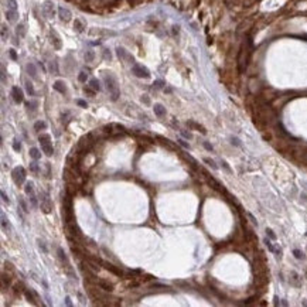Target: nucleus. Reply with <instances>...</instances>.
<instances>
[{"label":"nucleus","instance_id":"48","mask_svg":"<svg viewBox=\"0 0 307 307\" xmlns=\"http://www.w3.org/2000/svg\"><path fill=\"white\" fill-rule=\"evenodd\" d=\"M30 200H31V204H33V207H37V200H36V197H30Z\"/></svg>","mask_w":307,"mask_h":307},{"label":"nucleus","instance_id":"43","mask_svg":"<svg viewBox=\"0 0 307 307\" xmlns=\"http://www.w3.org/2000/svg\"><path fill=\"white\" fill-rule=\"evenodd\" d=\"M103 57H105V60H110V51L109 50H103Z\"/></svg>","mask_w":307,"mask_h":307},{"label":"nucleus","instance_id":"30","mask_svg":"<svg viewBox=\"0 0 307 307\" xmlns=\"http://www.w3.org/2000/svg\"><path fill=\"white\" fill-rule=\"evenodd\" d=\"M1 225L4 229H10V224H9V219H6L4 215H1Z\"/></svg>","mask_w":307,"mask_h":307},{"label":"nucleus","instance_id":"42","mask_svg":"<svg viewBox=\"0 0 307 307\" xmlns=\"http://www.w3.org/2000/svg\"><path fill=\"white\" fill-rule=\"evenodd\" d=\"M7 37V31H6V26H1V38L6 40Z\"/></svg>","mask_w":307,"mask_h":307},{"label":"nucleus","instance_id":"11","mask_svg":"<svg viewBox=\"0 0 307 307\" xmlns=\"http://www.w3.org/2000/svg\"><path fill=\"white\" fill-rule=\"evenodd\" d=\"M105 266V269L106 270H109V272H112L113 275H116V276H122V270H119V269L116 268V266H113L112 263H109V262H101Z\"/></svg>","mask_w":307,"mask_h":307},{"label":"nucleus","instance_id":"37","mask_svg":"<svg viewBox=\"0 0 307 307\" xmlns=\"http://www.w3.org/2000/svg\"><path fill=\"white\" fill-rule=\"evenodd\" d=\"M13 149L16 150V152H20V149H21V144H20V142L17 140V139L13 142Z\"/></svg>","mask_w":307,"mask_h":307},{"label":"nucleus","instance_id":"35","mask_svg":"<svg viewBox=\"0 0 307 307\" xmlns=\"http://www.w3.org/2000/svg\"><path fill=\"white\" fill-rule=\"evenodd\" d=\"M50 68H51V71L54 72V74H58V67H57V62H55V61H51Z\"/></svg>","mask_w":307,"mask_h":307},{"label":"nucleus","instance_id":"26","mask_svg":"<svg viewBox=\"0 0 307 307\" xmlns=\"http://www.w3.org/2000/svg\"><path fill=\"white\" fill-rule=\"evenodd\" d=\"M74 28H75L77 31L82 33V31H83V28H85V27L82 26V23H81V20H75V23H74Z\"/></svg>","mask_w":307,"mask_h":307},{"label":"nucleus","instance_id":"28","mask_svg":"<svg viewBox=\"0 0 307 307\" xmlns=\"http://www.w3.org/2000/svg\"><path fill=\"white\" fill-rule=\"evenodd\" d=\"M7 9L17 10V1L16 0H7Z\"/></svg>","mask_w":307,"mask_h":307},{"label":"nucleus","instance_id":"6","mask_svg":"<svg viewBox=\"0 0 307 307\" xmlns=\"http://www.w3.org/2000/svg\"><path fill=\"white\" fill-rule=\"evenodd\" d=\"M12 96H13V101L16 103H21L24 96H23V91L20 89L19 86H13L12 88Z\"/></svg>","mask_w":307,"mask_h":307},{"label":"nucleus","instance_id":"3","mask_svg":"<svg viewBox=\"0 0 307 307\" xmlns=\"http://www.w3.org/2000/svg\"><path fill=\"white\" fill-rule=\"evenodd\" d=\"M12 177H13V181L17 186H21L26 181V170L23 167H16L12 171Z\"/></svg>","mask_w":307,"mask_h":307},{"label":"nucleus","instance_id":"9","mask_svg":"<svg viewBox=\"0 0 307 307\" xmlns=\"http://www.w3.org/2000/svg\"><path fill=\"white\" fill-rule=\"evenodd\" d=\"M24 294H26V299L30 301L31 304H34V306H37V304H38V303L36 301V300H38V294L36 293V292H33V290H26Z\"/></svg>","mask_w":307,"mask_h":307},{"label":"nucleus","instance_id":"21","mask_svg":"<svg viewBox=\"0 0 307 307\" xmlns=\"http://www.w3.org/2000/svg\"><path fill=\"white\" fill-rule=\"evenodd\" d=\"M30 156H31L34 160H38L40 157H41V153H40L38 149H36V147H31V149H30Z\"/></svg>","mask_w":307,"mask_h":307},{"label":"nucleus","instance_id":"17","mask_svg":"<svg viewBox=\"0 0 307 307\" xmlns=\"http://www.w3.org/2000/svg\"><path fill=\"white\" fill-rule=\"evenodd\" d=\"M51 43L54 44V47L55 48H61V40L58 38V36H57V33L55 31H51Z\"/></svg>","mask_w":307,"mask_h":307},{"label":"nucleus","instance_id":"13","mask_svg":"<svg viewBox=\"0 0 307 307\" xmlns=\"http://www.w3.org/2000/svg\"><path fill=\"white\" fill-rule=\"evenodd\" d=\"M6 17L9 21H12V23H14L16 20H17V17H19V13H17V10H12V9H7L6 12Z\"/></svg>","mask_w":307,"mask_h":307},{"label":"nucleus","instance_id":"27","mask_svg":"<svg viewBox=\"0 0 307 307\" xmlns=\"http://www.w3.org/2000/svg\"><path fill=\"white\" fill-rule=\"evenodd\" d=\"M26 89L30 95H34V94H36V91H34V88H33V83L30 82V81H26Z\"/></svg>","mask_w":307,"mask_h":307},{"label":"nucleus","instance_id":"38","mask_svg":"<svg viewBox=\"0 0 307 307\" xmlns=\"http://www.w3.org/2000/svg\"><path fill=\"white\" fill-rule=\"evenodd\" d=\"M204 161H205V163H208V164H210V166H211L214 170H217V168H218L217 164H215V163H214V160H211V159H204Z\"/></svg>","mask_w":307,"mask_h":307},{"label":"nucleus","instance_id":"15","mask_svg":"<svg viewBox=\"0 0 307 307\" xmlns=\"http://www.w3.org/2000/svg\"><path fill=\"white\" fill-rule=\"evenodd\" d=\"M290 283L293 285V286H296V287H299L301 285V280H300V277H299V275L296 273V272H292L290 273Z\"/></svg>","mask_w":307,"mask_h":307},{"label":"nucleus","instance_id":"33","mask_svg":"<svg viewBox=\"0 0 307 307\" xmlns=\"http://www.w3.org/2000/svg\"><path fill=\"white\" fill-rule=\"evenodd\" d=\"M164 85H166V83L163 82V81H160V79H159V81H154V83H153V86L156 88V89H160V88H163Z\"/></svg>","mask_w":307,"mask_h":307},{"label":"nucleus","instance_id":"16","mask_svg":"<svg viewBox=\"0 0 307 307\" xmlns=\"http://www.w3.org/2000/svg\"><path fill=\"white\" fill-rule=\"evenodd\" d=\"M38 142H40V144H41V146H44V144H51V136H50V134H47V133L40 134Z\"/></svg>","mask_w":307,"mask_h":307},{"label":"nucleus","instance_id":"50","mask_svg":"<svg viewBox=\"0 0 307 307\" xmlns=\"http://www.w3.org/2000/svg\"><path fill=\"white\" fill-rule=\"evenodd\" d=\"M181 134H183L184 137H187V139H190V137H191V134H190V133H187V132H181Z\"/></svg>","mask_w":307,"mask_h":307},{"label":"nucleus","instance_id":"49","mask_svg":"<svg viewBox=\"0 0 307 307\" xmlns=\"http://www.w3.org/2000/svg\"><path fill=\"white\" fill-rule=\"evenodd\" d=\"M65 304H67V306H72V303H71V299H70V297H65Z\"/></svg>","mask_w":307,"mask_h":307},{"label":"nucleus","instance_id":"10","mask_svg":"<svg viewBox=\"0 0 307 307\" xmlns=\"http://www.w3.org/2000/svg\"><path fill=\"white\" fill-rule=\"evenodd\" d=\"M96 283H98V286L102 289V290H105V292H112L113 290V286H112V283H109V282L103 280V279H98L96 280Z\"/></svg>","mask_w":307,"mask_h":307},{"label":"nucleus","instance_id":"40","mask_svg":"<svg viewBox=\"0 0 307 307\" xmlns=\"http://www.w3.org/2000/svg\"><path fill=\"white\" fill-rule=\"evenodd\" d=\"M9 54H10V57H12V60H14V61L17 60V54H16V51H14L13 48H12V50H9Z\"/></svg>","mask_w":307,"mask_h":307},{"label":"nucleus","instance_id":"34","mask_svg":"<svg viewBox=\"0 0 307 307\" xmlns=\"http://www.w3.org/2000/svg\"><path fill=\"white\" fill-rule=\"evenodd\" d=\"M19 204L21 205V210H23L24 212L28 211V207H27V204L24 202V200H23V198H19Z\"/></svg>","mask_w":307,"mask_h":307},{"label":"nucleus","instance_id":"4","mask_svg":"<svg viewBox=\"0 0 307 307\" xmlns=\"http://www.w3.org/2000/svg\"><path fill=\"white\" fill-rule=\"evenodd\" d=\"M132 72H133L136 77H139V78H149V77H150V72H149V70H147L146 67L140 65V64H134L133 67H132Z\"/></svg>","mask_w":307,"mask_h":307},{"label":"nucleus","instance_id":"18","mask_svg":"<svg viewBox=\"0 0 307 307\" xmlns=\"http://www.w3.org/2000/svg\"><path fill=\"white\" fill-rule=\"evenodd\" d=\"M26 68H27V72H28V75H30V77H31V78H37V71H36L34 64H28Z\"/></svg>","mask_w":307,"mask_h":307},{"label":"nucleus","instance_id":"45","mask_svg":"<svg viewBox=\"0 0 307 307\" xmlns=\"http://www.w3.org/2000/svg\"><path fill=\"white\" fill-rule=\"evenodd\" d=\"M77 103L79 105V106H82V108H86V106H88V105H86V102H85V101H82V99H78Z\"/></svg>","mask_w":307,"mask_h":307},{"label":"nucleus","instance_id":"51","mask_svg":"<svg viewBox=\"0 0 307 307\" xmlns=\"http://www.w3.org/2000/svg\"><path fill=\"white\" fill-rule=\"evenodd\" d=\"M142 101H144V103H149V98H147L146 95H144V96H142Z\"/></svg>","mask_w":307,"mask_h":307},{"label":"nucleus","instance_id":"20","mask_svg":"<svg viewBox=\"0 0 307 307\" xmlns=\"http://www.w3.org/2000/svg\"><path fill=\"white\" fill-rule=\"evenodd\" d=\"M116 52H118V55H119V58H123V60H133V58H130V57H129V54H128V52L125 51L123 48H120V47H119V48L116 50Z\"/></svg>","mask_w":307,"mask_h":307},{"label":"nucleus","instance_id":"22","mask_svg":"<svg viewBox=\"0 0 307 307\" xmlns=\"http://www.w3.org/2000/svg\"><path fill=\"white\" fill-rule=\"evenodd\" d=\"M41 149H43V152L45 153V156H52V153H54L52 144H44V146H41Z\"/></svg>","mask_w":307,"mask_h":307},{"label":"nucleus","instance_id":"23","mask_svg":"<svg viewBox=\"0 0 307 307\" xmlns=\"http://www.w3.org/2000/svg\"><path fill=\"white\" fill-rule=\"evenodd\" d=\"M16 33H17V36H20V37H24L26 36V26L24 24H19V26L16 27Z\"/></svg>","mask_w":307,"mask_h":307},{"label":"nucleus","instance_id":"32","mask_svg":"<svg viewBox=\"0 0 307 307\" xmlns=\"http://www.w3.org/2000/svg\"><path fill=\"white\" fill-rule=\"evenodd\" d=\"M24 191H26V194H28V195H33V184L31 183H27Z\"/></svg>","mask_w":307,"mask_h":307},{"label":"nucleus","instance_id":"1","mask_svg":"<svg viewBox=\"0 0 307 307\" xmlns=\"http://www.w3.org/2000/svg\"><path fill=\"white\" fill-rule=\"evenodd\" d=\"M105 83H106V88L110 94V99L116 101L119 98V86H118L116 79L112 75H105Z\"/></svg>","mask_w":307,"mask_h":307},{"label":"nucleus","instance_id":"36","mask_svg":"<svg viewBox=\"0 0 307 307\" xmlns=\"http://www.w3.org/2000/svg\"><path fill=\"white\" fill-rule=\"evenodd\" d=\"M30 170H31L33 173H37V171H38V166H37V163H36V161L30 163Z\"/></svg>","mask_w":307,"mask_h":307},{"label":"nucleus","instance_id":"7","mask_svg":"<svg viewBox=\"0 0 307 307\" xmlns=\"http://www.w3.org/2000/svg\"><path fill=\"white\" fill-rule=\"evenodd\" d=\"M43 12H44L45 17L51 19L52 16H54V4H52L51 1H45L44 4H43Z\"/></svg>","mask_w":307,"mask_h":307},{"label":"nucleus","instance_id":"31","mask_svg":"<svg viewBox=\"0 0 307 307\" xmlns=\"http://www.w3.org/2000/svg\"><path fill=\"white\" fill-rule=\"evenodd\" d=\"M293 255H294V258H297V259H303V258H304L303 252H301L300 249H293Z\"/></svg>","mask_w":307,"mask_h":307},{"label":"nucleus","instance_id":"12","mask_svg":"<svg viewBox=\"0 0 307 307\" xmlns=\"http://www.w3.org/2000/svg\"><path fill=\"white\" fill-rule=\"evenodd\" d=\"M153 110H154V113L159 116V118H163V116L166 115V108L161 105V103H156L153 106Z\"/></svg>","mask_w":307,"mask_h":307},{"label":"nucleus","instance_id":"14","mask_svg":"<svg viewBox=\"0 0 307 307\" xmlns=\"http://www.w3.org/2000/svg\"><path fill=\"white\" fill-rule=\"evenodd\" d=\"M52 86H54V89L58 91L60 94H65V92H67V86H65V83L62 82V81H55Z\"/></svg>","mask_w":307,"mask_h":307},{"label":"nucleus","instance_id":"29","mask_svg":"<svg viewBox=\"0 0 307 307\" xmlns=\"http://www.w3.org/2000/svg\"><path fill=\"white\" fill-rule=\"evenodd\" d=\"M45 122H41V120H38V122H36V125H34V129L36 130H41V129H45Z\"/></svg>","mask_w":307,"mask_h":307},{"label":"nucleus","instance_id":"47","mask_svg":"<svg viewBox=\"0 0 307 307\" xmlns=\"http://www.w3.org/2000/svg\"><path fill=\"white\" fill-rule=\"evenodd\" d=\"M1 198H3V201H4V202H7V204L10 202V201H9V198H7V195H6V194H4L3 191H1Z\"/></svg>","mask_w":307,"mask_h":307},{"label":"nucleus","instance_id":"39","mask_svg":"<svg viewBox=\"0 0 307 307\" xmlns=\"http://www.w3.org/2000/svg\"><path fill=\"white\" fill-rule=\"evenodd\" d=\"M78 79H79L81 82H85V81H86V74H85V72H79V75H78Z\"/></svg>","mask_w":307,"mask_h":307},{"label":"nucleus","instance_id":"44","mask_svg":"<svg viewBox=\"0 0 307 307\" xmlns=\"http://www.w3.org/2000/svg\"><path fill=\"white\" fill-rule=\"evenodd\" d=\"M179 143H180V144H181V146H183V147H186V149H190V144H188L187 142H184V140H183V139H180V140H179Z\"/></svg>","mask_w":307,"mask_h":307},{"label":"nucleus","instance_id":"46","mask_svg":"<svg viewBox=\"0 0 307 307\" xmlns=\"http://www.w3.org/2000/svg\"><path fill=\"white\" fill-rule=\"evenodd\" d=\"M34 106H37V102H28L27 103V108H31V109H36Z\"/></svg>","mask_w":307,"mask_h":307},{"label":"nucleus","instance_id":"2","mask_svg":"<svg viewBox=\"0 0 307 307\" xmlns=\"http://www.w3.org/2000/svg\"><path fill=\"white\" fill-rule=\"evenodd\" d=\"M62 208H64V218H65V222L70 224L74 221V211H72V198H71V194L65 195L64 201H62Z\"/></svg>","mask_w":307,"mask_h":307},{"label":"nucleus","instance_id":"24","mask_svg":"<svg viewBox=\"0 0 307 307\" xmlns=\"http://www.w3.org/2000/svg\"><path fill=\"white\" fill-rule=\"evenodd\" d=\"M94 58H95V52L92 51V50H89V51L85 52V61H86V62H92V61H94Z\"/></svg>","mask_w":307,"mask_h":307},{"label":"nucleus","instance_id":"19","mask_svg":"<svg viewBox=\"0 0 307 307\" xmlns=\"http://www.w3.org/2000/svg\"><path fill=\"white\" fill-rule=\"evenodd\" d=\"M89 86L92 88V89L95 91V92H98V91L101 89V85H99V81L98 79H95V78H92L89 81Z\"/></svg>","mask_w":307,"mask_h":307},{"label":"nucleus","instance_id":"5","mask_svg":"<svg viewBox=\"0 0 307 307\" xmlns=\"http://www.w3.org/2000/svg\"><path fill=\"white\" fill-rule=\"evenodd\" d=\"M41 210H43V212H45V214H50L51 212V201H50V198H48V195L45 194V192H43L41 194Z\"/></svg>","mask_w":307,"mask_h":307},{"label":"nucleus","instance_id":"41","mask_svg":"<svg viewBox=\"0 0 307 307\" xmlns=\"http://www.w3.org/2000/svg\"><path fill=\"white\" fill-rule=\"evenodd\" d=\"M266 234H268V237L270 238V239H276V235L273 234V231L272 229H266Z\"/></svg>","mask_w":307,"mask_h":307},{"label":"nucleus","instance_id":"52","mask_svg":"<svg viewBox=\"0 0 307 307\" xmlns=\"http://www.w3.org/2000/svg\"><path fill=\"white\" fill-rule=\"evenodd\" d=\"M40 248H41V249L44 250V252H47V248L44 246V243H43V242H40Z\"/></svg>","mask_w":307,"mask_h":307},{"label":"nucleus","instance_id":"53","mask_svg":"<svg viewBox=\"0 0 307 307\" xmlns=\"http://www.w3.org/2000/svg\"><path fill=\"white\" fill-rule=\"evenodd\" d=\"M204 146H205V149H208V150H212V146H211V144H208V143H204Z\"/></svg>","mask_w":307,"mask_h":307},{"label":"nucleus","instance_id":"25","mask_svg":"<svg viewBox=\"0 0 307 307\" xmlns=\"http://www.w3.org/2000/svg\"><path fill=\"white\" fill-rule=\"evenodd\" d=\"M88 265H89V266L94 269V270H96V272H99V270H101V266H99V263L95 262V261H92V259H88Z\"/></svg>","mask_w":307,"mask_h":307},{"label":"nucleus","instance_id":"8","mask_svg":"<svg viewBox=\"0 0 307 307\" xmlns=\"http://www.w3.org/2000/svg\"><path fill=\"white\" fill-rule=\"evenodd\" d=\"M58 16H60V19L62 20V21H70L71 20V12L68 10V9H64V7H58Z\"/></svg>","mask_w":307,"mask_h":307},{"label":"nucleus","instance_id":"54","mask_svg":"<svg viewBox=\"0 0 307 307\" xmlns=\"http://www.w3.org/2000/svg\"><path fill=\"white\" fill-rule=\"evenodd\" d=\"M306 235H307V232H306Z\"/></svg>","mask_w":307,"mask_h":307}]
</instances>
